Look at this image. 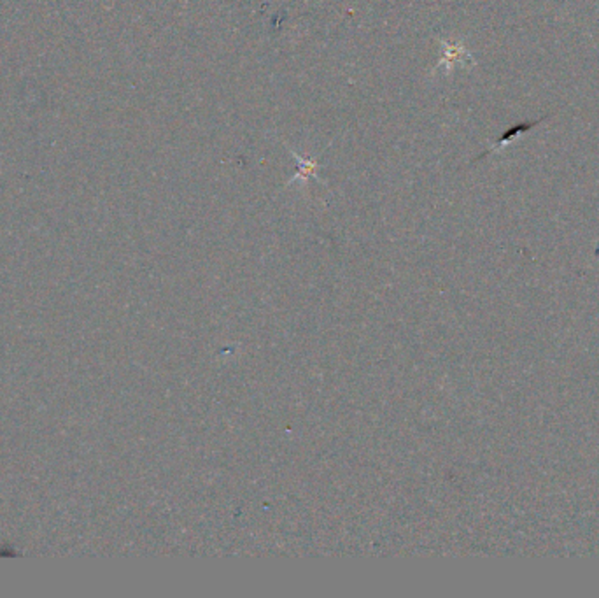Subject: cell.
<instances>
[{"instance_id":"6da1fadb","label":"cell","mask_w":599,"mask_h":598,"mask_svg":"<svg viewBox=\"0 0 599 598\" xmlns=\"http://www.w3.org/2000/svg\"><path fill=\"white\" fill-rule=\"evenodd\" d=\"M543 120H545V118H540V120H535V122H526V123H517V125H514V127H512V129H508L507 132H505L503 136H501L500 139L496 141V143H494V146H491L489 150H487L486 153L480 155V157L477 158V160H480V158L487 157V155H491V153H494V151H500L501 148H507L508 144L514 143V141L519 139V137H521L522 134L528 132L529 129H533V127H535V125H538V123L543 122Z\"/></svg>"}]
</instances>
